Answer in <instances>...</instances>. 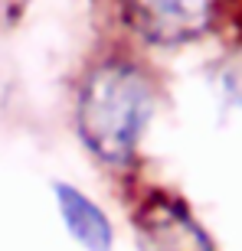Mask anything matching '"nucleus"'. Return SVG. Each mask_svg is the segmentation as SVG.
I'll list each match as a JSON object with an SVG mask.
<instances>
[{
	"label": "nucleus",
	"mask_w": 242,
	"mask_h": 251,
	"mask_svg": "<svg viewBox=\"0 0 242 251\" xmlns=\"http://www.w3.org/2000/svg\"><path fill=\"white\" fill-rule=\"evenodd\" d=\"M154 111L148 78L124 62L98 65L79 95V134L95 157L128 163Z\"/></svg>",
	"instance_id": "f257e3e1"
},
{
	"label": "nucleus",
	"mask_w": 242,
	"mask_h": 251,
	"mask_svg": "<svg viewBox=\"0 0 242 251\" xmlns=\"http://www.w3.org/2000/svg\"><path fill=\"white\" fill-rule=\"evenodd\" d=\"M131 29L148 43H186L213 20V0H121Z\"/></svg>",
	"instance_id": "f03ea898"
},
{
	"label": "nucleus",
	"mask_w": 242,
	"mask_h": 251,
	"mask_svg": "<svg viewBox=\"0 0 242 251\" xmlns=\"http://www.w3.org/2000/svg\"><path fill=\"white\" fill-rule=\"evenodd\" d=\"M138 235L144 251H213L210 238L190 219V212L170 199H154L141 209Z\"/></svg>",
	"instance_id": "7ed1b4c3"
},
{
	"label": "nucleus",
	"mask_w": 242,
	"mask_h": 251,
	"mask_svg": "<svg viewBox=\"0 0 242 251\" xmlns=\"http://www.w3.org/2000/svg\"><path fill=\"white\" fill-rule=\"evenodd\" d=\"M56 202L62 212L65 228L72 232V238L89 251H112V225L105 219V212L98 205L82 196L79 189L56 183Z\"/></svg>",
	"instance_id": "20e7f679"
}]
</instances>
